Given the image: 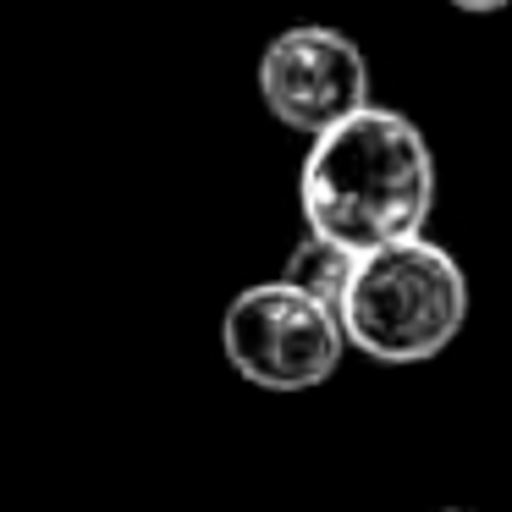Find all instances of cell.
<instances>
[{"label":"cell","instance_id":"1","mask_svg":"<svg viewBox=\"0 0 512 512\" xmlns=\"http://www.w3.org/2000/svg\"><path fill=\"white\" fill-rule=\"evenodd\" d=\"M298 204L309 232L353 254L419 237L435 210V155L402 111L358 105L309 138Z\"/></svg>","mask_w":512,"mask_h":512},{"label":"cell","instance_id":"3","mask_svg":"<svg viewBox=\"0 0 512 512\" xmlns=\"http://www.w3.org/2000/svg\"><path fill=\"white\" fill-rule=\"evenodd\" d=\"M221 353L248 386L265 391H314L336 375L347 353L342 320L331 303L292 281H259L232 298L221 314Z\"/></svg>","mask_w":512,"mask_h":512},{"label":"cell","instance_id":"4","mask_svg":"<svg viewBox=\"0 0 512 512\" xmlns=\"http://www.w3.org/2000/svg\"><path fill=\"white\" fill-rule=\"evenodd\" d=\"M259 100L287 133L314 138L369 105V61L342 28H281L259 56Z\"/></svg>","mask_w":512,"mask_h":512},{"label":"cell","instance_id":"7","mask_svg":"<svg viewBox=\"0 0 512 512\" xmlns=\"http://www.w3.org/2000/svg\"><path fill=\"white\" fill-rule=\"evenodd\" d=\"M441 512H468V507H441Z\"/></svg>","mask_w":512,"mask_h":512},{"label":"cell","instance_id":"2","mask_svg":"<svg viewBox=\"0 0 512 512\" xmlns=\"http://www.w3.org/2000/svg\"><path fill=\"white\" fill-rule=\"evenodd\" d=\"M336 320L347 347L375 364H430L468 320L463 265L424 232L369 248L336 298Z\"/></svg>","mask_w":512,"mask_h":512},{"label":"cell","instance_id":"5","mask_svg":"<svg viewBox=\"0 0 512 512\" xmlns=\"http://www.w3.org/2000/svg\"><path fill=\"white\" fill-rule=\"evenodd\" d=\"M353 265H358L353 248H342V243H331V237L309 232V237H303V243L287 254V270H281V281H292V287L314 292L320 303H331V309H336V298H342V287H347V276H353Z\"/></svg>","mask_w":512,"mask_h":512},{"label":"cell","instance_id":"6","mask_svg":"<svg viewBox=\"0 0 512 512\" xmlns=\"http://www.w3.org/2000/svg\"><path fill=\"white\" fill-rule=\"evenodd\" d=\"M457 12H468V17H496V12H507L512 0H452Z\"/></svg>","mask_w":512,"mask_h":512}]
</instances>
